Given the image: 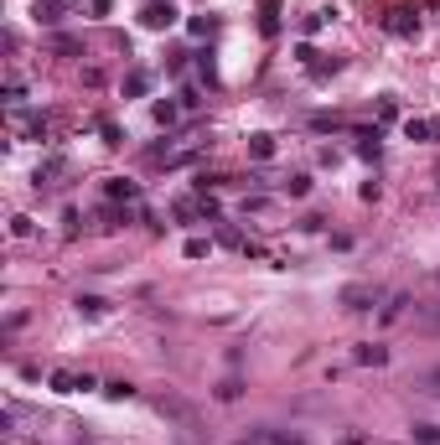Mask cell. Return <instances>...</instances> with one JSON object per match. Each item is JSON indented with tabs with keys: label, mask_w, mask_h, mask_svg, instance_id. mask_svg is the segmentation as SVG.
<instances>
[{
	"label": "cell",
	"mask_w": 440,
	"mask_h": 445,
	"mask_svg": "<svg viewBox=\"0 0 440 445\" xmlns=\"http://www.w3.org/2000/svg\"><path fill=\"white\" fill-rule=\"evenodd\" d=\"M104 394H109V398H130L135 388H130V383H104Z\"/></svg>",
	"instance_id": "cell-20"
},
{
	"label": "cell",
	"mask_w": 440,
	"mask_h": 445,
	"mask_svg": "<svg viewBox=\"0 0 440 445\" xmlns=\"http://www.w3.org/2000/svg\"><path fill=\"white\" fill-rule=\"evenodd\" d=\"M249 155H254V161H269V155H275V135H254V140H249Z\"/></svg>",
	"instance_id": "cell-7"
},
{
	"label": "cell",
	"mask_w": 440,
	"mask_h": 445,
	"mask_svg": "<svg viewBox=\"0 0 440 445\" xmlns=\"http://www.w3.org/2000/svg\"><path fill=\"white\" fill-rule=\"evenodd\" d=\"M104 305H109V301H99V295H78V311H83V316H104Z\"/></svg>",
	"instance_id": "cell-9"
},
{
	"label": "cell",
	"mask_w": 440,
	"mask_h": 445,
	"mask_svg": "<svg viewBox=\"0 0 440 445\" xmlns=\"http://www.w3.org/2000/svg\"><path fill=\"white\" fill-rule=\"evenodd\" d=\"M239 445H249V440H239Z\"/></svg>",
	"instance_id": "cell-23"
},
{
	"label": "cell",
	"mask_w": 440,
	"mask_h": 445,
	"mask_svg": "<svg viewBox=\"0 0 440 445\" xmlns=\"http://www.w3.org/2000/svg\"><path fill=\"white\" fill-rule=\"evenodd\" d=\"M415 445H440V430L435 424H415Z\"/></svg>",
	"instance_id": "cell-10"
},
{
	"label": "cell",
	"mask_w": 440,
	"mask_h": 445,
	"mask_svg": "<svg viewBox=\"0 0 440 445\" xmlns=\"http://www.w3.org/2000/svg\"><path fill=\"white\" fill-rule=\"evenodd\" d=\"M145 88H151V78H145V73H130V78H125V94H145Z\"/></svg>",
	"instance_id": "cell-13"
},
{
	"label": "cell",
	"mask_w": 440,
	"mask_h": 445,
	"mask_svg": "<svg viewBox=\"0 0 440 445\" xmlns=\"http://www.w3.org/2000/svg\"><path fill=\"white\" fill-rule=\"evenodd\" d=\"M419 388H425V394H440V368H435V373H425V378H419Z\"/></svg>",
	"instance_id": "cell-19"
},
{
	"label": "cell",
	"mask_w": 440,
	"mask_h": 445,
	"mask_svg": "<svg viewBox=\"0 0 440 445\" xmlns=\"http://www.w3.org/2000/svg\"><path fill=\"white\" fill-rule=\"evenodd\" d=\"M415 16H409V11H389V31H394V36H415Z\"/></svg>",
	"instance_id": "cell-6"
},
{
	"label": "cell",
	"mask_w": 440,
	"mask_h": 445,
	"mask_svg": "<svg viewBox=\"0 0 440 445\" xmlns=\"http://www.w3.org/2000/svg\"><path fill=\"white\" fill-rule=\"evenodd\" d=\"M140 26H151V31H166V26H176V5H171V0H151V5L140 11Z\"/></svg>",
	"instance_id": "cell-1"
},
{
	"label": "cell",
	"mask_w": 440,
	"mask_h": 445,
	"mask_svg": "<svg viewBox=\"0 0 440 445\" xmlns=\"http://www.w3.org/2000/svg\"><path fill=\"white\" fill-rule=\"evenodd\" d=\"M156 119H161V125H171V119H176V104H171V99H161V104H156Z\"/></svg>",
	"instance_id": "cell-15"
},
{
	"label": "cell",
	"mask_w": 440,
	"mask_h": 445,
	"mask_svg": "<svg viewBox=\"0 0 440 445\" xmlns=\"http://www.w3.org/2000/svg\"><path fill=\"white\" fill-rule=\"evenodd\" d=\"M430 129H435V140H440V119H430Z\"/></svg>",
	"instance_id": "cell-21"
},
{
	"label": "cell",
	"mask_w": 440,
	"mask_h": 445,
	"mask_svg": "<svg viewBox=\"0 0 440 445\" xmlns=\"http://www.w3.org/2000/svg\"><path fill=\"white\" fill-rule=\"evenodd\" d=\"M243 394V383H239V378H223V388H218V398H239Z\"/></svg>",
	"instance_id": "cell-16"
},
{
	"label": "cell",
	"mask_w": 440,
	"mask_h": 445,
	"mask_svg": "<svg viewBox=\"0 0 440 445\" xmlns=\"http://www.w3.org/2000/svg\"><path fill=\"white\" fill-rule=\"evenodd\" d=\"M383 357H389L383 347H358V363H383Z\"/></svg>",
	"instance_id": "cell-14"
},
{
	"label": "cell",
	"mask_w": 440,
	"mask_h": 445,
	"mask_svg": "<svg viewBox=\"0 0 440 445\" xmlns=\"http://www.w3.org/2000/svg\"><path fill=\"white\" fill-rule=\"evenodd\" d=\"M109 197H125L130 202V197H135V187H130V181H109Z\"/></svg>",
	"instance_id": "cell-18"
},
{
	"label": "cell",
	"mask_w": 440,
	"mask_h": 445,
	"mask_svg": "<svg viewBox=\"0 0 440 445\" xmlns=\"http://www.w3.org/2000/svg\"><path fill=\"white\" fill-rule=\"evenodd\" d=\"M337 301L347 305V311H373V305H378V285H347Z\"/></svg>",
	"instance_id": "cell-2"
},
{
	"label": "cell",
	"mask_w": 440,
	"mask_h": 445,
	"mask_svg": "<svg viewBox=\"0 0 440 445\" xmlns=\"http://www.w3.org/2000/svg\"><path fill=\"white\" fill-rule=\"evenodd\" d=\"M285 192H290V197H306V192H311V176H290Z\"/></svg>",
	"instance_id": "cell-12"
},
{
	"label": "cell",
	"mask_w": 440,
	"mask_h": 445,
	"mask_svg": "<svg viewBox=\"0 0 440 445\" xmlns=\"http://www.w3.org/2000/svg\"><path fill=\"white\" fill-rule=\"evenodd\" d=\"M208 254V238H186V259H202Z\"/></svg>",
	"instance_id": "cell-17"
},
{
	"label": "cell",
	"mask_w": 440,
	"mask_h": 445,
	"mask_svg": "<svg viewBox=\"0 0 440 445\" xmlns=\"http://www.w3.org/2000/svg\"><path fill=\"white\" fill-rule=\"evenodd\" d=\"M404 135H409V140H435V129H430V119H409V125H404Z\"/></svg>",
	"instance_id": "cell-8"
},
{
	"label": "cell",
	"mask_w": 440,
	"mask_h": 445,
	"mask_svg": "<svg viewBox=\"0 0 440 445\" xmlns=\"http://www.w3.org/2000/svg\"><path fill=\"white\" fill-rule=\"evenodd\" d=\"M62 176H68V161H62V155H47V161L36 166V187H58Z\"/></svg>",
	"instance_id": "cell-4"
},
{
	"label": "cell",
	"mask_w": 440,
	"mask_h": 445,
	"mask_svg": "<svg viewBox=\"0 0 440 445\" xmlns=\"http://www.w3.org/2000/svg\"><path fill=\"white\" fill-rule=\"evenodd\" d=\"M347 445H363V440H347Z\"/></svg>",
	"instance_id": "cell-22"
},
{
	"label": "cell",
	"mask_w": 440,
	"mask_h": 445,
	"mask_svg": "<svg viewBox=\"0 0 440 445\" xmlns=\"http://www.w3.org/2000/svg\"><path fill=\"white\" fill-rule=\"evenodd\" d=\"M36 21L58 26V21H62V5H52V0H47V5H36Z\"/></svg>",
	"instance_id": "cell-11"
},
{
	"label": "cell",
	"mask_w": 440,
	"mask_h": 445,
	"mask_svg": "<svg viewBox=\"0 0 440 445\" xmlns=\"http://www.w3.org/2000/svg\"><path fill=\"white\" fill-rule=\"evenodd\" d=\"M52 388H58V394H78V388H93V378H78V373H52Z\"/></svg>",
	"instance_id": "cell-5"
},
{
	"label": "cell",
	"mask_w": 440,
	"mask_h": 445,
	"mask_svg": "<svg viewBox=\"0 0 440 445\" xmlns=\"http://www.w3.org/2000/svg\"><path fill=\"white\" fill-rule=\"evenodd\" d=\"M156 409H161V414H166V420H176V424H182V430H197V414L186 409L182 398H171V394H161V398H156Z\"/></svg>",
	"instance_id": "cell-3"
}]
</instances>
